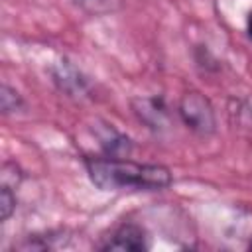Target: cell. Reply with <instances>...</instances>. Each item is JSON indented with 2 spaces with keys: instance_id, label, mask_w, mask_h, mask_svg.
I'll list each match as a JSON object with an SVG mask.
<instances>
[{
  "instance_id": "cell-1",
  "label": "cell",
  "mask_w": 252,
  "mask_h": 252,
  "mask_svg": "<svg viewBox=\"0 0 252 252\" xmlns=\"http://www.w3.org/2000/svg\"><path fill=\"white\" fill-rule=\"evenodd\" d=\"M89 179L102 191H161L171 185L169 167L161 163H138L126 158H85Z\"/></svg>"
},
{
  "instance_id": "cell-2",
  "label": "cell",
  "mask_w": 252,
  "mask_h": 252,
  "mask_svg": "<svg viewBox=\"0 0 252 252\" xmlns=\"http://www.w3.org/2000/svg\"><path fill=\"white\" fill-rule=\"evenodd\" d=\"M177 114L181 122L199 136H211L217 130V118H215L213 104L199 91H189L181 96L177 104Z\"/></svg>"
},
{
  "instance_id": "cell-3",
  "label": "cell",
  "mask_w": 252,
  "mask_h": 252,
  "mask_svg": "<svg viewBox=\"0 0 252 252\" xmlns=\"http://www.w3.org/2000/svg\"><path fill=\"white\" fill-rule=\"evenodd\" d=\"M49 75H51L53 85L59 89V93H63L69 98L81 100L91 94V85H89L87 77L65 57L57 59L49 67Z\"/></svg>"
},
{
  "instance_id": "cell-4",
  "label": "cell",
  "mask_w": 252,
  "mask_h": 252,
  "mask_svg": "<svg viewBox=\"0 0 252 252\" xmlns=\"http://www.w3.org/2000/svg\"><path fill=\"white\" fill-rule=\"evenodd\" d=\"M130 106L134 116L154 132H163L171 124L169 110L161 96H134L130 100Z\"/></svg>"
},
{
  "instance_id": "cell-5",
  "label": "cell",
  "mask_w": 252,
  "mask_h": 252,
  "mask_svg": "<svg viewBox=\"0 0 252 252\" xmlns=\"http://www.w3.org/2000/svg\"><path fill=\"white\" fill-rule=\"evenodd\" d=\"M98 248L120 250V252H144L150 248V236L144 230V226H140L138 222H124Z\"/></svg>"
},
{
  "instance_id": "cell-6",
  "label": "cell",
  "mask_w": 252,
  "mask_h": 252,
  "mask_svg": "<svg viewBox=\"0 0 252 252\" xmlns=\"http://www.w3.org/2000/svg\"><path fill=\"white\" fill-rule=\"evenodd\" d=\"M93 132L98 138V144H100V150H102L104 156H108V158H126V156H130L132 140L126 134L118 132L112 124L96 122L93 126Z\"/></svg>"
},
{
  "instance_id": "cell-7",
  "label": "cell",
  "mask_w": 252,
  "mask_h": 252,
  "mask_svg": "<svg viewBox=\"0 0 252 252\" xmlns=\"http://www.w3.org/2000/svg\"><path fill=\"white\" fill-rule=\"evenodd\" d=\"M63 232H43V234H30L22 242L14 244L18 250H53L59 246H65V236Z\"/></svg>"
},
{
  "instance_id": "cell-8",
  "label": "cell",
  "mask_w": 252,
  "mask_h": 252,
  "mask_svg": "<svg viewBox=\"0 0 252 252\" xmlns=\"http://www.w3.org/2000/svg\"><path fill=\"white\" fill-rule=\"evenodd\" d=\"M0 108H2V114H12V112H18L24 108L22 94L6 83L0 87Z\"/></svg>"
},
{
  "instance_id": "cell-9",
  "label": "cell",
  "mask_w": 252,
  "mask_h": 252,
  "mask_svg": "<svg viewBox=\"0 0 252 252\" xmlns=\"http://www.w3.org/2000/svg\"><path fill=\"white\" fill-rule=\"evenodd\" d=\"M0 179H2V185L4 187H10V189H18L22 179H24V171L20 169L18 163L14 161H4L2 163V171H0Z\"/></svg>"
},
{
  "instance_id": "cell-10",
  "label": "cell",
  "mask_w": 252,
  "mask_h": 252,
  "mask_svg": "<svg viewBox=\"0 0 252 252\" xmlns=\"http://www.w3.org/2000/svg\"><path fill=\"white\" fill-rule=\"evenodd\" d=\"M14 211H16V193H14V189L0 185V219H2V222H6L12 217Z\"/></svg>"
},
{
  "instance_id": "cell-11",
  "label": "cell",
  "mask_w": 252,
  "mask_h": 252,
  "mask_svg": "<svg viewBox=\"0 0 252 252\" xmlns=\"http://www.w3.org/2000/svg\"><path fill=\"white\" fill-rule=\"evenodd\" d=\"M83 10L91 14H102V12H112L118 6V0H71Z\"/></svg>"
},
{
  "instance_id": "cell-12",
  "label": "cell",
  "mask_w": 252,
  "mask_h": 252,
  "mask_svg": "<svg viewBox=\"0 0 252 252\" xmlns=\"http://www.w3.org/2000/svg\"><path fill=\"white\" fill-rule=\"evenodd\" d=\"M246 32H248V37L252 39V12L248 14V20H246Z\"/></svg>"
},
{
  "instance_id": "cell-13",
  "label": "cell",
  "mask_w": 252,
  "mask_h": 252,
  "mask_svg": "<svg viewBox=\"0 0 252 252\" xmlns=\"http://www.w3.org/2000/svg\"><path fill=\"white\" fill-rule=\"evenodd\" d=\"M248 248H250V250H252V240H250V244H248Z\"/></svg>"
}]
</instances>
